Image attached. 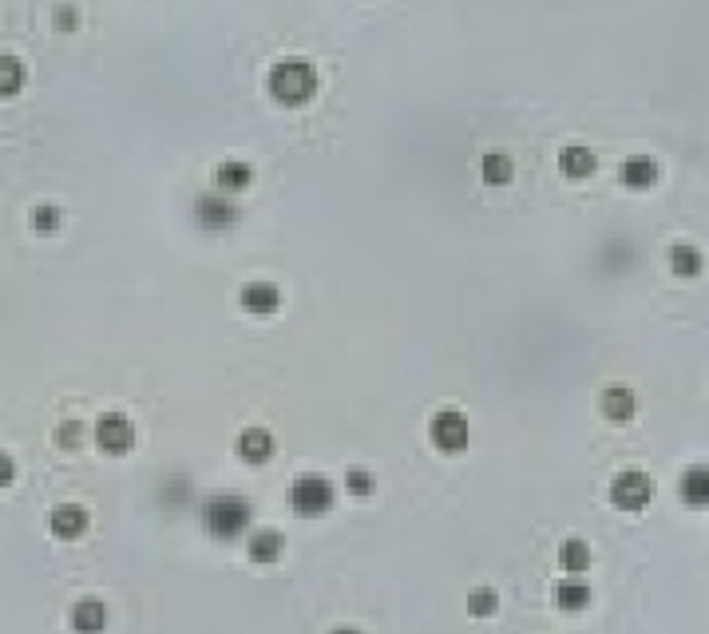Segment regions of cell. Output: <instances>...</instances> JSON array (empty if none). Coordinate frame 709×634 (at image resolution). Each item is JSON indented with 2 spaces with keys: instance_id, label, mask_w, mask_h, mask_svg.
Listing matches in <instances>:
<instances>
[{
  "instance_id": "6da1fadb",
  "label": "cell",
  "mask_w": 709,
  "mask_h": 634,
  "mask_svg": "<svg viewBox=\"0 0 709 634\" xmlns=\"http://www.w3.org/2000/svg\"><path fill=\"white\" fill-rule=\"evenodd\" d=\"M321 92V72L309 56H282L266 72V96L278 107H305Z\"/></svg>"
},
{
  "instance_id": "7a4b0ae2",
  "label": "cell",
  "mask_w": 709,
  "mask_h": 634,
  "mask_svg": "<svg viewBox=\"0 0 709 634\" xmlns=\"http://www.w3.org/2000/svg\"><path fill=\"white\" fill-rule=\"evenodd\" d=\"M199 520H203V531L218 543H230L238 535L250 531V520H254V508L246 496H234V492H214L206 496L203 508H199Z\"/></svg>"
},
{
  "instance_id": "3957f363",
  "label": "cell",
  "mask_w": 709,
  "mask_h": 634,
  "mask_svg": "<svg viewBox=\"0 0 709 634\" xmlns=\"http://www.w3.org/2000/svg\"><path fill=\"white\" fill-rule=\"evenodd\" d=\"M333 500H337L333 484H329L325 476H317V472H305V476H298V480L290 484V508H294V516H302V520L325 516V512L333 508Z\"/></svg>"
},
{
  "instance_id": "277c9868",
  "label": "cell",
  "mask_w": 709,
  "mask_h": 634,
  "mask_svg": "<svg viewBox=\"0 0 709 634\" xmlns=\"http://www.w3.org/2000/svg\"><path fill=\"white\" fill-rule=\"evenodd\" d=\"M428 444L436 452H444V456H460L472 444V424H468V417L460 409H440L428 421Z\"/></svg>"
},
{
  "instance_id": "5b68a950",
  "label": "cell",
  "mask_w": 709,
  "mask_h": 634,
  "mask_svg": "<svg viewBox=\"0 0 709 634\" xmlns=\"http://www.w3.org/2000/svg\"><path fill=\"white\" fill-rule=\"evenodd\" d=\"M607 500L618 512H642V508H650V500H654V480H650L642 468H626V472H618V476L610 480Z\"/></svg>"
},
{
  "instance_id": "8992f818",
  "label": "cell",
  "mask_w": 709,
  "mask_h": 634,
  "mask_svg": "<svg viewBox=\"0 0 709 634\" xmlns=\"http://www.w3.org/2000/svg\"><path fill=\"white\" fill-rule=\"evenodd\" d=\"M238 218H242L238 203H234L230 195H222V191H206V195L195 199V222H199L203 230H210V234L234 230V226H238Z\"/></svg>"
},
{
  "instance_id": "52a82bcc",
  "label": "cell",
  "mask_w": 709,
  "mask_h": 634,
  "mask_svg": "<svg viewBox=\"0 0 709 634\" xmlns=\"http://www.w3.org/2000/svg\"><path fill=\"white\" fill-rule=\"evenodd\" d=\"M238 310L250 317H274L282 310V290L270 278H254L238 286Z\"/></svg>"
},
{
  "instance_id": "ba28073f",
  "label": "cell",
  "mask_w": 709,
  "mask_h": 634,
  "mask_svg": "<svg viewBox=\"0 0 709 634\" xmlns=\"http://www.w3.org/2000/svg\"><path fill=\"white\" fill-rule=\"evenodd\" d=\"M96 448L103 456H127L135 448V428L123 413H103L96 421Z\"/></svg>"
},
{
  "instance_id": "9c48e42d",
  "label": "cell",
  "mask_w": 709,
  "mask_h": 634,
  "mask_svg": "<svg viewBox=\"0 0 709 634\" xmlns=\"http://www.w3.org/2000/svg\"><path fill=\"white\" fill-rule=\"evenodd\" d=\"M274 432L270 428H258V424H250V428H242L238 436H234V456L242 460V464H250V468H258V464H270V456H274Z\"/></svg>"
},
{
  "instance_id": "30bf717a",
  "label": "cell",
  "mask_w": 709,
  "mask_h": 634,
  "mask_svg": "<svg viewBox=\"0 0 709 634\" xmlns=\"http://www.w3.org/2000/svg\"><path fill=\"white\" fill-rule=\"evenodd\" d=\"M658 179H662V163L654 155H626L618 163V183L626 191H650L658 187Z\"/></svg>"
},
{
  "instance_id": "8fae6325",
  "label": "cell",
  "mask_w": 709,
  "mask_h": 634,
  "mask_svg": "<svg viewBox=\"0 0 709 634\" xmlns=\"http://www.w3.org/2000/svg\"><path fill=\"white\" fill-rule=\"evenodd\" d=\"M555 167H559V175L567 183H583V179H591L599 171V155L587 143H567V147H559Z\"/></svg>"
},
{
  "instance_id": "7c38bea8",
  "label": "cell",
  "mask_w": 709,
  "mask_h": 634,
  "mask_svg": "<svg viewBox=\"0 0 709 634\" xmlns=\"http://www.w3.org/2000/svg\"><path fill=\"white\" fill-rule=\"evenodd\" d=\"M92 528V516H88V508L84 504H56L52 512H48V531H52V539H80L84 531Z\"/></svg>"
},
{
  "instance_id": "4fadbf2b",
  "label": "cell",
  "mask_w": 709,
  "mask_h": 634,
  "mask_svg": "<svg viewBox=\"0 0 709 634\" xmlns=\"http://www.w3.org/2000/svg\"><path fill=\"white\" fill-rule=\"evenodd\" d=\"M214 191H222V195H242V191H250V183H254V167L246 163V159H222L218 167H214Z\"/></svg>"
},
{
  "instance_id": "5bb4252c",
  "label": "cell",
  "mask_w": 709,
  "mask_h": 634,
  "mask_svg": "<svg viewBox=\"0 0 709 634\" xmlns=\"http://www.w3.org/2000/svg\"><path fill=\"white\" fill-rule=\"evenodd\" d=\"M666 262H670V274L682 278V282L702 278V270H706V254H702V246H694V242H670Z\"/></svg>"
},
{
  "instance_id": "9a60e30c",
  "label": "cell",
  "mask_w": 709,
  "mask_h": 634,
  "mask_svg": "<svg viewBox=\"0 0 709 634\" xmlns=\"http://www.w3.org/2000/svg\"><path fill=\"white\" fill-rule=\"evenodd\" d=\"M246 555H250L254 563H262V567H270V563H278V559L286 555V535H282L278 528L250 531V539H246Z\"/></svg>"
},
{
  "instance_id": "2e32d148",
  "label": "cell",
  "mask_w": 709,
  "mask_h": 634,
  "mask_svg": "<svg viewBox=\"0 0 709 634\" xmlns=\"http://www.w3.org/2000/svg\"><path fill=\"white\" fill-rule=\"evenodd\" d=\"M678 500L686 508H709V464H690L678 476Z\"/></svg>"
},
{
  "instance_id": "e0dca14e",
  "label": "cell",
  "mask_w": 709,
  "mask_h": 634,
  "mask_svg": "<svg viewBox=\"0 0 709 634\" xmlns=\"http://www.w3.org/2000/svg\"><path fill=\"white\" fill-rule=\"evenodd\" d=\"M599 409H603L607 421L626 424L638 417V397H634V389H626V385H610V389H603V397H599Z\"/></svg>"
},
{
  "instance_id": "ac0fdd59",
  "label": "cell",
  "mask_w": 709,
  "mask_h": 634,
  "mask_svg": "<svg viewBox=\"0 0 709 634\" xmlns=\"http://www.w3.org/2000/svg\"><path fill=\"white\" fill-rule=\"evenodd\" d=\"M551 599H555V607H559V611L575 615V611H587V607H591L595 591H591V587H587L579 575H567V579H559V583H555Z\"/></svg>"
},
{
  "instance_id": "d6986e66",
  "label": "cell",
  "mask_w": 709,
  "mask_h": 634,
  "mask_svg": "<svg viewBox=\"0 0 709 634\" xmlns=\"http://www.w3.org/2000/svg\"><path fill=\"white\" fill-rule=\"evenodd\" d=\"M68 623H72L76 634H103V627H107V607H103L100 599L88 595V599H80V603L72 607Z\"/></svg>"
},
{
  "instance_id": "ffe728a7",
  "label": "cell",
  "mask_w": 709,
  "mask_h": 634,
  "mask_svg": "<svg viewBox=\"0 0 709 634\" xmlns=\"http://www.w3.org/2000/svg\"><path fill=\"white\" fill-rule=\"evenodd\" d=\"M515 179V159L507 151H484L480 155V183L484 187H507Z\"/></svg>"
},
{
  "instance_id": "44dd1931",
  "label": "cell",
  "mask_w": 709,
  "mask_h": 634,
  "mask_svg": "<svg viewBox=\"0 0 709 634\" xmlns=\"http://www.w3.org/2000/svg\"><path fill=\"white\" fill-rule=\"evenodd\" d=\"M559 571H567V575L591 571V543H587L583 535H567V539L559 543Z\"/></svg>"
},
{
  "instance_id": "7402d4cb",
  "label": "cell",
  "mask_w": 709,
  "mask_h": 634,
  "mask_svg": "<svg viewBox=\"0 0 709 634\" xmlns=\"http://www.w3.org/2000/svg\"><path fill=\"white\" fill-rule=\"evenodd\" d=\"M24 84H28V68H24V60L12 56V52H0V100L20 96Z\"/></svg>"
},
{
  "instance_id": "603a6c76",
  "label": "cell",
  "mask_w": 709,
  "mask_h": 634,
  "mask_svg": "<svg viewBox=\"0 0 709 634\" xmlns=\"http://www.w3.org/2000/svg\"><path fill=\"white\" fill-rule=\"evenodd\" d=\"M28 226H32V234H56L64 226V211L56 203H36L28 211Z\"/></svg>"
},
{
  "instance_id": "cb8c5ba5",
  "label": "cell",
  "mask_w": 709,
  "mask_h": 634,
  "mask_svg": "<svg viewBox=\"0 0 709 634\" xmlns=\"http://www.w3.org/2000/svg\"><path fill=\"white\" fill-rule=\"evenodd\" d=\"M500 611V591L496 587H476L468 591V615L472 619H492Z\"/></svg>"
},
{
  "instance_id": "d4e9b609",
  "label": "cell",
  "mask_w": 709,
  "mask_h": 634,
  "mask_svg": "<svg viewBox=\"0 0 709 634\" xmlns=\"http://www.w3.org/2000/svg\"><path fill=\"white\" fill-rule=\"evenodd\" d=\"M345 492L357 496V500H365V496L377 492V476H373L369 468H349V472H345Z\"/></svg>"
},
{
  "instance_id": "484cf974",
  "label": "cell",
  "mask_w": 709,
  "mask_h": 634,
  "mask_svg": "<svg viewBox=\"0 0 709 634\" xmlns=\"http://www.w3.org/2000/svg\"><path fill=\"white\" fill-rule=\"evenodd\" d=\"M52 28L64 32V36L76 32V28H80V8H76V4H56V12H52Z\"/></svg>"
},
{
  "instance_id": "4316f807",
  "label": "cell",
  "mask_w": 709,
  "mask_h": 634,
  "mask_svg": "<svg viewBox=\"0 0 709 634\" xmlns=\"http://www.w3.org/2000/svg\"><path fill=\"white\" fill-rule=\"evenodd\" d=\"M80 440H84V424L80 421H64V424H56V444L60 448H80Z\"/></svg>"
},
{
  "instance_id": "83f0119b",
  "label": "cell",
  "mask_w": 709,
  "mask_h": 634,
  "mask_svg": "<svg viewBox=\"0 0 709 634\" xmlns=\"http://www.w3.org/2000/svg\"><path fill=\"white\" fill-rule=\"evenodd\" d=\"M12 480H16V460L0 452V488H12Z\"/></svg>"
},
{
  "instance_id": "f1b7e54d",
  "label": "cell",
  "mask_w": 709,
  "mask_h": 634,
  "mask_svg": "<svg viewBox=\"0 0 709 634\" xmlns=\"http://www.w3.org/2000/svg\"><path fill=\"white\" fill-rule=\"evenodd\" d=\"M329 634H365V631H357V627H337V631H329Z\"/></svg>"
}]
</instances>
